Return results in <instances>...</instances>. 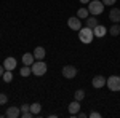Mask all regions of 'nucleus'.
I'll return each instance as SVG.
<instances>
[{
  "label": "nucleus",
  "instance_id": "obj_1",
  "mask_svg": "<svg viewBox=\"0 0 120 118\" xmlns=\"http://www.w3.org/2000/svg\"><path fill=\"white\" fill-rule=\"evenodd\" d=\"M93 38H94V34H93V29L91 27H82L79 30V40L85 43V45H88V43H91Z\"/></svg>",
  "mask_w": 120,
  "mask_h": 118
},
{
  "label": "nucleus",
  "instance_id": "obj_2",
  "mask_svg": "<svg viewBox=\"0 0 120 118\" xmlns=\"http://www.w3.org/2000/svg\"><path fill=\"white\" fill-rule=\"evenodd\" d=\"M88 11L91 13L93 16L101 14L102 11H104V3H102V0H91L90 5H88Z\"/></svg>",
  "mask_w": 120,
  "mask_h": 118
},
{
  "label": "nucleus",
  "instance_id": "obj_3",
  "mask_svg": "<svg viewBox=\"0 0 120 118\" xmlns=\"http://www.w3.org/2000/svg\"><path fill=\"white\" fill-rule=\"evenodd\" d=\"M30 69H32V73L34 75H37V77H42V75H45L46 73V64L43 61H35V62L30 65Z\"/></svg>",
  "mask_w": 120,
  "mask_h": 118
},
{
  "label": "nucleus",
  "instance_id": "obj_4",
  "mask_svg": "<svg viewBox=\"0 0 120 118\" xmlns=\"http://www.w3.org/2000/svg\"><path fill=\"white\" fill-rule=\"evenodd\" d=\"M106 85H107V88L111 91H120V77H117V75L109 77L107 82H106Z\"/></svg>",
  "mask_w": 120,
  "mask_h": 118
},
{
  "label": "nucleus",
  "instance_id": "obj_5",
  "mask_svg": "<svg viewBox=\"0 0 120 118\" xmlns=\"http://www.w3.org/2000/svg\"><path fill=\"white\" fill-rule=\"evenodd\" d=\"M75 75H77V69H75L74 65H64L63 67V77L64 78H74Z\"/></svg>",
  "mask_w": 120,
  "mask_h": 118
},
{
  "label": "nucleus",
  "instance_id": "obj_6",
  "mask_svg": "<svg viewBox=\"0 0 120 118\" xmlns=\"http://www.w3.org/2000/svg\"><path fill=\"white\" fill-rule=\"evenodd\" d=\"M67 26H69V29H72V30H80V29H82V22H80V18H79V16L69 18V19H67Z\"/></svg>",
  "mask_w": 120,
  "mask_h": 118
},
{
  "label": "nucleus",
  "instance_id": "obj_7",
  "mask_svg": "<svg viewBox=\"0 0 120 118\" xmlns=\"http://www.w3.org/2000/svg\"><path fill=\"white\" fill-rule=\"evenodd\" d=\"M16 59L13 57V56H8V57H5V61H3V67H5V70H15L16 69Z\"/></svg>",
  "mask_w": 120,
  "mask_h": 118
},
{
  "label": "nucleus",
  "instance_id": "obj_8",
  "mask_svg": "<svg viewBox=\"0 0 120 118\" xmlns=\"http://www.w3.org/2000/svg\"><path fill=\"white\" fill-rule=\"evenodd\" d=\"M106 82H107V78H104L102 75H96L94 78H93V88H96V89H99L102 86H106Z\"/></svg>",
  "mask_w": 120,
  "mask_h": 118
},
{
  "label": "nucleus",
  "instance_id": "obj_9",
  "mask_svg": "<svg viewBox=\"0 0 120 118\" xmlns=\"http://www.w3.org/2000/svg\"><path fill=\"white\" fill-rule=\"evenodd\" d=\"M5 117H8V118H18V117H21V109H19V107H8L7 112H5Z\"/></svg>",
  "mask_w": 120,
  "mask_h": 118
},
{
  "label": "nucleus",
  "instance_id": "obj_10",
  "mask_svg": "<svg viewBox=\"0 0 120 118\" xmlns=\"http://www.w3.org/2000/svg\"><path fill=\"white\" fill-rule=\"evenodd\" d=\"M45 54H46V51H45L43 46H37V48L34 50V57H35L37 61H43V59H45Z\"/></svg>",
  "mask_w": 120,
  "mask_h": 118
},
{
  "label": "nucleus",
  "instance_id": "obj_11",
  "mask_svg": "<svg viewBox=\"0 0 120 118\" xmlns=\"http://www.w3.org/2000/svg\"><path fill=\"white\" fill-rule=\"evenodd\" d=\"M79 110H80V102L79 100H74V102L69 104V113H71V117H75L79 113Z\"/></svg>",
  "mask_w": 120,
  "mask_h": 118
},
{
  "label": "nucleus",
  "instance_id": "obj_12",
  "mask_svg": "<svg viewBox=\"0 0 120 118\" xmlns=\"http://www.w3.org/2000/svg\"><path fill=\"white\" fill-rule=\"evenodd\" d=\"M93 34H94V37H98V38H101V37H104L106 34H107V29L104 27V26H101V24H98L96 27L93 29Z\"/></svg>",
  "mask_w": 120,
  "mask_h": 118
},
{
  "label": "nucleus",
  "instance_id": "obj_13",
  "mask_svg": "<svg viewBox=\"0 0 120 118\" xmlns=\"http://www.w3.org/2000/svg\"><path fill=\"white\" fill-rule=\"evenodd\" d=\"M109 19L112 22H120V8H112L109 11Z\"/></svg>",
  "mask_w": 120,
  "mask_h": 118
},
{
  "label": "nucleus",
  "instance_id": "obj_14",
  "mask_svg": "<svg viewBox=\"0 0 120 118\" xmlns=\"http://www.w3.org/2000/svg\"><path fill=\"white\" fill-rule=\"evenodd\" d=\"M34 62H35L34 53H32V54H30V53H24V54H22V64H24V65H32Z\"/></svg>",
  "mask_w": 120,
  "mask_h": 118
},
{
  "label": "nucleus",
  "instance_id": "obj_15",
  "mask_svg": "<svg viewBox=\"0 0 120 118\" xmlns=\"http://www.w3.org/2000/svg\"><path fill=\"white\" fill-rule=\"evenodd\" d=\"M85 21H86V27H91V29H94L98 24H99V22H98V19L94 18V16H93V18H86Z\"/></svg>",
  "mask_w": 120,
  "mask_h": 118
},
{
  "label": "nucleus",
  "instance_id": "obj_16",
  "mask_svg": "<svg viewBox=\"0 0 120 118\" xmlns=\"http://www.w3.org/2000/svg\"><path fill=\"white\" fill-rule=\"evenodd\" d=\"M30 112H32L34 115H38V113L42 112V105H40L38 102H34V104H30Z\"/></svg>",
  "mask_w": 120,
  "mask_h": 118
},
{
  "label": "nucleus",
  "instance_id": "obj_17",
  "mask_svg": "<svg viewBox=\"0 0 120 118\" xmlns=\"http://www.w3.org/2000/svg\"><path fill=\"white\" fill-rule=\"evenodd\" d=\"M109 34L114 37H117L120 34V26H119V22H114V26H112L111 29H109Z\"/></svg>",
  "mask_w": 120,
  "mask_h": 118
},
{
  "label": "nucleus",
  "instance_id": "obj_18",
  "mask_svg": "<svg viewBox=\"0 0 120 118\" xmlns=\"http://www.w3.org/2000/svg\"><path fill=\"white\" fill-rule=\"evenodd\" d=\"M88 14H90V11H88V8H80L79 11H77V16L82 19H86L88 18Z\"/></svg>",
  "mask_w": 120,
  "mask_h": 118
},
{
  "label": "nucleus",
  "instance_id": "obj_19",
  "mask_svg": "<svg viewBox=\"0 0 120 118\" xmlns=\"http://www.w3.org/2000/svg\"><path fill=\"white\" fill-rule=\"evenodd\" d=\"M13 70H5V72H3V75H2V77H3V82L5 83H10L11 82V80H13Z\"/></svg>",
  "mask_w": 120,
  "mask_h": 118
},
{
  "label": "nucleus",
  "instance_id": "obj_20",
  "mask_svg": "<svg viewBox=\"0 0 120 118\" xmlns=\"http://www.w3.org/2000/svg\"><path fill=\"white\" fill-rule=\"evenodd\" d=\"M30 72H32V69H30V65H24L21 70H19V73H21V77H29L30 75Z\"/></svg>",
  "mask_w": 120,
  "mask_h": 118
},
{
  "label": "nucleus",
  "instance_id": "obj_21",
  "mask_svg": "<svg viewBox=\"0 0 120 118\" xmlns=\"http://www.w3.org/2000/svg\"><path fill=\"white\" fill-rule=\"evenodd\" d=\"M74 97H75V100H83V97H85V91L83 89H77L75 91V94H74Z\"/></svg>",
  "mask_w": 120,
  "mask_h": 118
},
{
  "label": "nucleus",
  "instance_id": "obj_22",
  "mask_svg": "<svg viewBox=\"0 0 120 118\" xmlns=\"http://www.w3.org/2000/svg\"><path fill=\"white\" fill-rule=\"evenodd\" d=\"M7 102H8V96L3 94V93H0V105H5Z\"/></svg>",
  "mask_w": 120,
  "mask_h": 118
},
{
  "label": "nucleus",
  "instance_id": "obj_23",
  "mask_svg": "<svg viewBox=\"0 0 120 118\" xmlns=\"http://www.w3.org/2000/svg\"><path fill=\"white\" fill-rule=\"evenodd\" d=\"M21 117H22V118H32V117H34V113L29 110V112H22V113H21Z\"/></svg>",
  "mask_w": 120,
  "mask_h": 118
},
{
  "label": "nucleus",
  "instance_id": "obj_24",
  "mask_svg": "<svg viewBox=\"0 0 120 118\" xmlns=\"http://www.w3.org/2000/svg\"><path fill=\"white\" fill-rule=\"evenodd\" d=\"M19 109H21V113H22V112H29V110H30V105H29V104H22Z\"/></svg>",
  "mask_w": 120,
  "mask_h": 118
},
{
  "label": "nucleus",
  "instance_id": "obj_25",
  "mask_svg": "<svg viewBox=\"0 0 120 118\" xmlns=\"http://www.w3.org/2000/svg\"><path fill=\"white\" fill-rule=\"evenodd\" d=\"M115 2H117V0H102L104 5H115Z\"/></svg>",
  "mask_w": 120,
  "mask_h": 118
},
{
  "label": "nucleus",
  "instance_id": "obj_26",
  "mask_svg": "<svg viewBox=\"0 0 120 118\" xmlns=\"http://www.w3.org/2000/svg\"><path fill=\"white\" fill-rule=\"evenodd\" d=\"M90 117H91V118H101V113H98V112H91Z\"/></svg>",
  "mask_w": 120,
  "mask_h": 118
},
{
  "label": "nucleus",
  "instance_id": "obj_27",
  "mask_svg": "<svg viewBox=\"0 0 120 118\" xmlns=\"http://www.w3.org/2000/svg\"><path fill=\"white\" fill-rule=\"evenodd\" d=\"M75 117H80V118H85V117H86V113H83V112H80V113H77V115H75Z\"/></svg>",
  "mask_w": 120,
  "mask_h": 118
},
{
  "label": "nucleus",
  "instance_id": "obj_28",
  "mask_svg": "<svg viewBox=\"0 0 120 118\" xmlns=\"http://www.w3.org/2000/svg\"><path fill=\"white\" fill-rule=\"evenodd\" d=\"M3 72H5V67H3V65H0V77L3 75Z\"/></svg>",
  "mask_w": 120,
  "mask_h": 118
},
{
  "label": "nucleus",
  "instance_id": "obj_29",
  "mask_svg": "<svg viewBox=\"0 0 120 118\" xmlns=\"http://www.w3.org/2000/svg\"><path fill=\"white\" fill-rule=\"evenodd\" d=\"M91 0H80V3H90Z\"/></svg>",
  "mask_w": 120,
  "mask_h": 118
}]
</instances>
